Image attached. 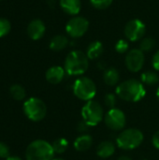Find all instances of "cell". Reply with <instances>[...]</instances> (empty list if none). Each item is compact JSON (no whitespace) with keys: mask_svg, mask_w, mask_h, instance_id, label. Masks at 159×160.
I'll return each mask as SVG.
<instances>
[{"mask_svg":"<svg viewBox=\"0 0 159 160\" xmlns=\"http://www.w3.org/2000/svg\"><path fill=\"white\" fill-rule=\"evenodd\" d=\"M118 98L128 102H138L146 95V89L143 83L136 79H129L122 82L116 87Z\"/></svg>","mask_w":159,"mask_h":160,"instance_id":"6da1fadb","label":"cell"},{"mask_svg":"<svg viewBox=\"0 0 159 160\" xmlns=\"http://www.w3.org/2000/svg\"><path fill=\"white\" fill-rule=\"evenodd\" d=\"M89 67V58L82 51L75 50L70 52L65 60L64 68L66 73L70 76H80L86 72Z\"/></svg>","mask_w":159,"mask_h":160,"instance_id":"7a4b0ae2","label":"cell"},{"mask_svg":"<svg viewBox=\"0 0 159 160\" xmlns=\"http://www.w3.org/2000/svg\"><path fill=\"white\" fill-rule=\"evenodd\" d=\"M54 154L51 143L44 140H36L27 146L25 158L26 160H52Z\"/></svg>","mask_w":159,"mask_h":160,"instance_id":"3957f363","label":"cell"},{"mask_svg":"<svg viewBox=\"0 0 159 160\" xmlns=\"http://www.w3.org/2000/svg\"><path fill=\"white\" fill-rule=\"evenodd\" d=\"M143 133L137 128H127L121 131L116 138V144L123 150H133L138 148L143 142Z\"/></svg>","mask_w":159,"mask_h":160,"instance_id":"277c9868","label":"cell"},{"mask_svg":"<svg viewBox=\"0 0 159 160\" xmlns=\"http://www.w3.org/2000/svg\"><path fill=\"white\" fill-rule=\"evenodd\" d=\"M104 109L100 103L96 100L87 101L82 108V120L87 123L90 127H95L98 125L102 120H104Z\"/></svg>","mask_w":159,"mask_h":160,"instance_id":"5b68a950","label":"cell"},{"mask_svg":"<svg viewBox=\"0 0 159 160\" xmlns=\"http://www.w3.org/2000/svg\"><path fill=\"white\" fill-rule=\"evenodd\" d=\"M22 108L25 116L33 122H39L43 120L47 114L46 104L38 98H28L24 101Z\"/></svg>","mask_w":159,"mask_h":160,"instance_id":"8992f818","label":"cell"},{"mask_svg":"<svg viewBox=\"0 0 159 160\" xmlns=\"http://www.w3.org/2000/svg\"><path fill=\"white\" fill-rule=\"evenodd\" d=\"M73 93L81 100L86 102L92 100L97 94L96 83L88 77H81L73 84Z\"/></svg>","mask_w":159,"mask_h":160,"instance_id":"52a82bcc","label":"cell"},{"mask_svg":"<svg viewBox=\"0 0 159 160\" xmlns=\"http://www.w3.org/2000/svg\"><path fill=\"white\" fill-rule=\"evenodd\" d=\"M104 122L110 129L119 131L125 128L127 124V117L123 111L117 108H113L110 109L106 112L104 116Z\"/></svg>","mask_w":159,"mask_h":160,"instance_id":"ba28073f","label":"cell"},{"mask_svg":"<svg viewBox=\"0 0 159 160\" xmlns=\"http://www.w3.org/2000/svg\"><path fill=\"white\" fill-rule=\"evenodd\" d=\"M89 28V22L86 18L82 16H75L71 18L67 25L66 31L67 35L73 38H78L82 37Z\"/></svg>","mask_w":159,"mask_h":160,"instance_id":"9c48e42d","label":"cell"},{"mask_svg":"<svg viewBox=\"0 0 159 160\" xmlns=\"http://www.w3.org/2000/svg\"><path fill=\"white\" fill-rule=\"evenodd\" d=\"M145 31L146 26L140 19L130 20L125 26V35L130 41H138L143 38Z\"/></svg>","mask_w":159,"mask_h":160,"instance_id":"30bf717a","label":"cell"},{"mask_svg":"<svg viewBox=\"0 0 159 160\" xmlns=\"http://www.w3.org/2000/svg\"><path fill=\"white\" fill-rule=\"evenodd\" d=\"M145 61L144 53L140 49H133L126 55V66L131 72H139L143 68Z\"/></svg>","mask_w":159,"mask_h":160,"instance_id":"8fae6325","label":"cell"},{"mask_svg":"<svg viewBox=\"0 0 159 160\" xmlns=\"http://www.w3.org/2000/svg\"><path fill=\"white\" fill-rule=\"evenodd\" d=\"M46 31V26L44 22L39 19H35L31 21L27 26V34L29 38L33 40L40 39Z\"/></svg>","mask_w":159,"mask_h":160,"instance_id":"7c38bea8","label":"cell"},{"mask_svg":"<svg viewBox=\"0 0 159 160\" xmlns=\"http://www.w3.org/2000/svg\"><path fill=\"white\" fill-rule=\"evenodd\" d=\"M65 74H66V70L64 68L60 66H53L51 67L46 71L45 77L48 82L52 84H58L64 80Z\"/></svg>","mask_w":159,"mask_h":160,"instance_id":"4fadbf2b","label":"cell"},{"mask_svg":"<svg viewBox=\"0 0 159 160\" xmlns=\"http://www.w3.org/2000/svg\"><path fill=\"white\" fill-rule=\"evenodd\" d=\"M62 9L69 15H77L82 9L81 0H60Z\"/></svg>","mask_w":159,"mask_h":160,"instance_id":"5bb4252c","label":"cell"},{"mask_svg":"<svg viewBox=\"0 0 159 160\" xmlns=\"http://www.w3.org/2000/svg\"><path fill=\"white\" fill-rule=\"evenodd\" d=\"M73 145L78 152H85L93 145V139L88 134H82L75 140Z\"/></svg>","mask_w":159,"mask_h":160,"instance_id":"9a60e30c","label":"cell"},{"mask_svg":"<svg viewBox=\"0 0 159 160\" xmlns=\"http://www.w3.org/2000/svg\"><path fill=\"white\" fill-rule=\"evenodd\" d=\"M115 152V145L110 141H104L99 143L97 149V154L101 158H111Z\"/></svg>","mask_w":159,"mask_h":160,"instance_id":"2e32d148","label":"cell"},{"mask_svg":"<svg viewBox=\"0 0 159 160\" xmlns=\"http://www.w3.org/2000/svg\"><path fill=\"white\" fill-rule=\"evenodd\" d=\"M104 52V47H103V44L98 41V40H96V41H93L91 42L88 47H87V51H86V55L89 59H97L98 57H100L102 55Z\"/></svg>","mask_w":159,"mask_h":160,"instance_id":"e0dca14e","label":"cell"},{"mask_svg":"<svg viewBox=\"0 0 159 160\" xmlns=\"http://www.w3.org/2000/svg\"><path fill=\"white\" fill-rule=\"evenodd\" d=\"M104 82L109 86H114L118 84L120 80L119 71L115 68H108L104 70L103 74Z\"/></svg>","mask_w":159,"mask_h":160,"instance_id":"ac0fdd59","label":"cell"},{"mask_svg":"<svg viewBox=\"0 0 159 160\" xmlns=\"http://www.w3.org/2000/svg\"><path fill=\"white\" fill-rule=\"evenodd\" d=\"M68 38L64 35H56L50 41V49L55 52L64 50L68 45Z\"/></svg>","mask_w":159,"mask_h":160,"instance_id":"d6986e66","label":"cell"},{"mask_svg":"<svg viewBox=\"0 0 159 160\" xmlns=\"http://www.w3.org/2000/svg\"><path fill=\"white\" fill-rule=\"evenodd\" d=\"M142 82L143 84H146V85H150V86H153V85H156L157 83H158L159 82V76L158 74L155 71H145L142 74Z\"/></svg>","mask_w":159,"mask_h":160,"instance_id":"ffe728a7","label":"cell"},{"mask_svg":"<svg viewBox=\"0 0 159 160\" xmlns=\"http://www.w3.org/2000/svg\"><path fill=\"white\" fill-rule=\"evenodd\" d=\"M52 145L54 153H56V154H64L68 148V142L65 138H59V139L55 140L52 143Z\"/></svg>","mask_w":159,"mask_h":160,"instance_id":"44dd1931","label":"cell"},{"mask_svg":"<svg viewBox=\"0 0 159 160\" xmlns=\"http://www.w3.org/2000/svg\"><path fill=\"white\" fill-rule=\"evenodd\" d=\"M9 93L15 100H22L25 98V90L20 84H13L9 88Z\"/></svg>","mask_w":159,"mask_h":160,"instance_id":"7402d4cb","label":"cell"},{"mask_svg":"<svg viewBox=\"0 0 159 160\" xmlns=\"http://www.w3.org/2000/svg\"><path fill=\"white\" fill-rule=\"evenodd\" d=\"M156 46V41L153 38H143L140 43V50L144 52H149Z\"/></svg>","mask_w":159,"mask_h":160,"instance_id":"603a6c76","label":"cell"},{"mask_svg":"<svg viewBox=\"0 0 159 160\" xmlns=\"http://www.w3.org/2000/svg\"><path fill=\"white\" fill-rule=\"evenodd\" d=\"M11 29V24L7 19L0 18V38L7 36Z\"/></svg>","mask_w":159,"mask_h":160,"instance_id":"cb8c5ba5","label":"cell"},{"mask_svg":"<svg viewBox=\"0 0 159 160\" xmlns=\"http://www.w3.org/2000/svg\"><path fill=\"white\" fill-rule=\"evenodd\" d=\"M113 0H90L91 5L97 9H106L108 8Z\"/></svg>","mask_w":159,"mask_h":160,"instance_id":"d4e9b609","label":"cell"},{"mask_svg":"<svg viewBox=\"0 0 159 160\" xmlns=\"http://www.w3.org/2000/svg\"><path fill=\"white\" fill-rule=\"evenodd\" d=\"M116 96L112 93H110V94H107L105 97H104V103L105 105L110 109H113L115 108V105H116Z\"/></svg>","mask_w":159,"mask_h":160,"instance_id":"484cf974","label":"cell"},{"mask_svg":"<svg viewBox=\"0 0 159 160\" xmlns=\"http://www.w3.org/2000/svg\"><path fill=\"white\" fill-rule=\"evenodd\" d=\"M129 45L126 39H119L115 44V50L119 53H125L128 51Z\"/></svg>","mask_w":159,"mask_h":160,"instance_id":"4316f807","label":"cell"},{"mask_svg":"<svg viewBox=\"0 0 159 160\" xmlns=\"http://www.w3.org/2000/svg\"><path fill=\"white\" fill-rule=\"evenodd\" d=\"M9 148L5 142H0V158H9Z\"/></svg>","mask_w":159,"mask_h":160,"instance_id":"83f0119b","label":"cell"},{"mask_svg":"<svg viewBox=\"0 0 159 160\" xmlns=\"http://www.w3.org/2000/svg\"><path fill=\"white\" fill-rule=\"evenodd\" d=\"M77 128H78L79 132H81V133H82V134H85V133L89 130V128H90L91 127H90L87 123H85V122L82 120V121H81V122L78 124Z\"/></svg>","mask_w":159,"mask_h":160,"instance_id":"f1b7e54d","label":"cell"},{"mask_svg":"<svg viewBox=\"0 0 159 160\" xmlns=\"http://www.w3.org/2000/svg\"><path fill=\"white\" fill-rule=\"evenodd\" d=\"M152 64L153 67L156 70L159 71V50L154 54L153 56V60H152Z\"/></svg>","mask_w":159,"mask_h":160,"instance_id":"f546056e","label":"cell"},{"mask_svg":"<svg viewBox=\"0 0 159 160\" xmlns=\"http://www.w3.org/2000/svg\"><path fill=\"white\" fill-rule=\"evenodd\" d=\"M152 143L154 145L155 148H157V150H159V130L157 131L152 138Z\"/></svg>","mask_w":159,"mask_h":160,"instance_id":"4dcf8cb0","label":"cell"},{"mask_svg":"<svg viewBox=\"0 0 159 160\" xmlns=\"http://www.w3.org/2000/svg\"><path fill=\"white\" fill-rule=\"evenodd\" d=\"M97 67H99V68H101V69H106V65L104 64V62H99L98 64H97Z\"/></svg>","mask_w":159,"mask_h":160,"instance_id":"1f68e13d","label":"cell"},{"mask_svg":"<svg viewBox=\"0 0 159 160\" xmlns=\"http://www.w3.org/2000/svg\"><path fill=\"white\" fill-rule=\"evenodd\" d=\"M7 160H22V158H18V157H15V156H12V157L7 158Z\"/></svg>","mask_w":159,"mask_h":160,"instance_id":"d6a6232c","label":"cell"},{"mask_svg":"<svg viewBox=\"0 0 159 160\" xmlns=\"http://www.w3.org/2000/svg\"><path fill=\"white\" fill-rule=\"evenodd\" d=\"M118 160H132L129 157H127V156H122V157H120Z\"/></svg>","mask_w":159,"mask_h":160,"instance_id":"836d02e7","label":"cell"},{"mask_svg":"<svg viewBox=\"0 0 159 160\" xmlns=\"http://www.w3.org/2000/svg\"><path fill=\"white\" fill-rule=\"evenodd\" d=\"M54 3H55V0H48V4H49L51 7H52V6L54 5Z\"/></svg>","mask_w":159,"mask_h":160,"instance_id":"e575fe53","label":"cell"},{"mask_svg":"<svg viewBox=\"0 0 159 160\" xmlns=\"http://www.w3.org/2000/svg\"><path fill=\"white\" fill-rule=\"evenodd\" d=\"M157 99H158V101H159V87H158V89L157 90Z\"/></svg>","mask_w":159,"mask_h":160,"instance_id":"d590c367","label":"cell"},{"mask_svg":"<svg viewBox=\"0 0 159 160\" xmlns=\"http://www.w3.org/2000/svg\"><path fill=\"white\" fill-rule=\"evenodd\" d=\"M52 160H65V159H63V158H53Z\"/></svg>","mask_w":159,"mask_h":160,"instance_id":"8d00e7d4","label":"cell"},{"mask_svg":"<svg viewBox=\"0 0 159 160\" xmlns=\"http://www.w3.org/2000/svg\"><path fill=\"white\" fill-rule=\"evenodd\" d=\"M142 160H147V159H142Z\"/></svg>","mask_w":159,"mask_h":160,"instance_id":"74e56055","label":"cell"},{"mask_svg":"<svg viewBox=\"0 0 159 160\" xmlns=\"http://www.w3.org/2000/svg\"><path fill=\"white\" fill-rule=\"evenodd\" d=\"M0 1H1V0H0Z\"/></svg>","mask_w":159,"mask_h":160,"instance_id":"f35d334b","label":"cell"}]
</instances>
